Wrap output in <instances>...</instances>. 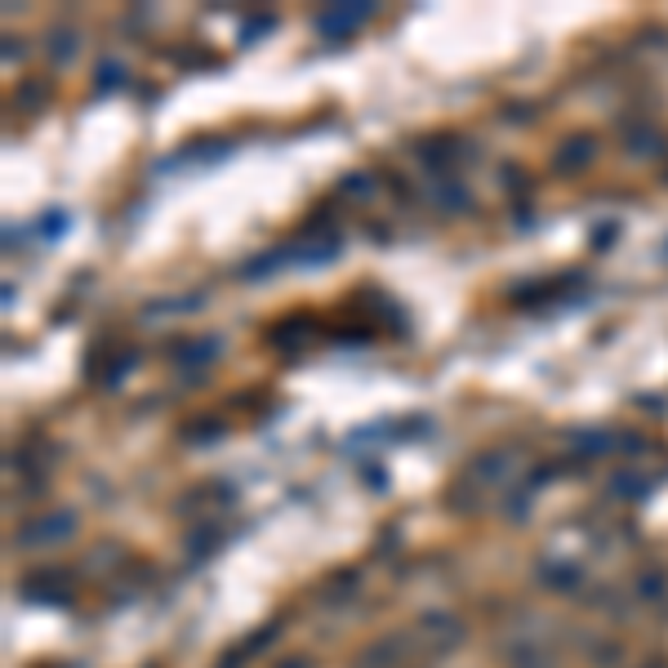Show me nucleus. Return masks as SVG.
Here are the masks:
<instances>
[{
    "label": "nucleus",
    "mask_w": 668,
    "mask_h": 668,
    "mask_svg": "<svg viewBox=\"0 0 668 668\" xmlns=\"http://www.w3.org/2000/svg\"><path fill=\"white\" fill-rule=\"evenodd\" d=\"M72 531V517L63 513V517H40V522H31L27 531H22V543H49V539H58V534Z\"/></svg>",
    "instance_id": "nucleus-1"
}]
</instances>
